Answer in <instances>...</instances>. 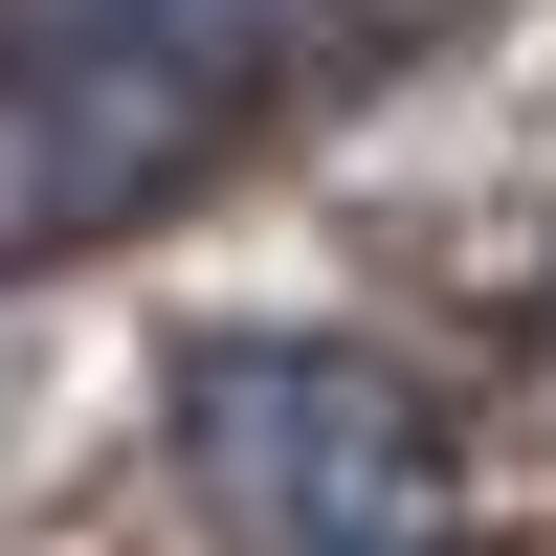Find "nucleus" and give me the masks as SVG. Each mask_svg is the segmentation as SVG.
Listing matches in <instances>:
<instances>
[{"mask_svg":"<svg viewBox=\"0 0 556 556\" xmlns=\"http://www.w3.org/2000/svg\"><path fill=\"white\" fill-rule=\"evenodd\" d=\"M178 490L223 556H490L445 490V424L356 334H201L178 356Z\"/></svg>","mask_w":556,"mask_h":556,"instance_id":"f03ea898","label":"nucleus"},{"mask_svg":"<svg viewBox=\"0 0 556 556\" xmlns=\"http://www.w3.org/2000/svg\"><path fill=\"white\" fill-rule=\"evenodd\" d=\"M334 0H0V245H89L312 67Z\"/></svg>","mask_w":556,"mask_h":556,"instance_id":"f257e3e1","label":"nucleus"},{"mask_svg":"<svg viewBox=\"0 0 556 556\" xmlns=\"http://www.w3.org/2000/svg\"><path fill=\"white\" fill-rule=\"evenodd\" d=\"M534 356H556V290H534Z\"/></svg>","mask_w":556,"mask_h":556,"instance_id":"7ed1b4c3","label":"nucleus"}]
</instances>
